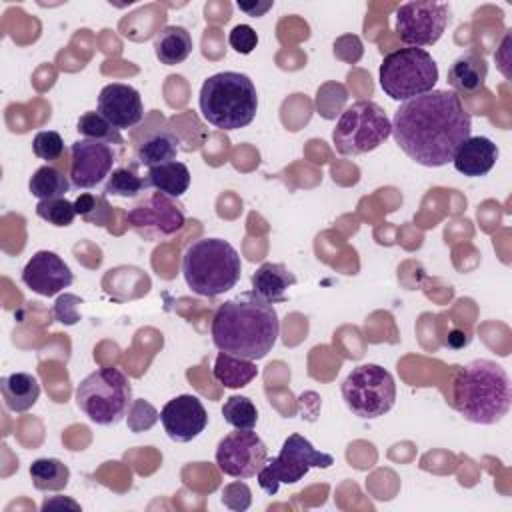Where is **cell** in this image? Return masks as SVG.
<instances>
[{
  "label": "cell",
  "mask_w": 512,
  "mask_h": 512,
  "mask_svg": "<svg viewBox=\"0 0 512 512\" xmlns=\"http://www.w3.org/2000/svg\"><path fill=\"white\" fill-rule=\"evenodd\" d=\"M210 332L212 342L220 352L246 360H260L274 348L280 320L276 308L250 290L240 292L218 306Z\"/></svg>",
  "instance_id": "2"
},
{
  "label": "cell",
  "mask_w": 512,
  "mask_h": 512,
  "mask_svg": "<svg viewBox=\"0 0 512 512\" xmlns=\"http://www.w3.org/2000/svg\"><path fill=\"white\" fill-rule=\"evenodd\" d=\"M128 226L148 242H160L178 234L186 224L184 206L178 198L148 190L128 212Z\"/></svg>",
  "instance_id": "11"
},
{
  "label": "cell",
  "mask_w": 512,
  "mask_h": 512,
  "mask_svg": "<svg viewBox=\"0 0 512 512\" xmlns=\"http://www.w3.org/2000/svg\"><path fill=\"white\" fill-rule=\"evenodd\" d=\"M72 182L70 176H66L62 170L56 166H40L28 182V190L32 196L38 200H52V198H64L66 192L70 190Z\"/></svg>",
  "instance_id": "27"
},
{
  "label": "cell",
  "mask_w": 512,
  "mask_h": 512,
  "mask_svg": "<svg viewBox=\"0 0 512 512\" xmlns=\"http://www.w3.org/2000/svg\"><path fill=\"white\" fill-rule=\"evenodd\" d=\"M488 76L486 60L476 52L460 54L448 68V84L456 94H476L484 88Z\"/></svg>",
  "instance_id": "19"
},
{
  "label": "cell",
  "mask_w": 512,
  "mask_h": 512,
  "mask_svg": "<svg viewBox=\"0 0 512 512\" xmlns=\"http://www.w3.org/2000/svg\"><path fill=\"white\" fill-rule=\"evenodd\" d=\"M76 130L88 138V140H98V142H106L118 150L124 148V138L120 134L118 128H114L102 114L98 112H86L80 116Z\"/></svg>",
  "instance_id": "29"
},
{
  "label": "cell",
  "mask_w": 512,
  "mask_h": 512,
  "mask_svg": "<svg viewBox=\"0 0 512 512\" xmlns=\"http://www.w3.org/2000/svg\"><path fill=\"white\" fill-rule=\"evenodd\" d=\"M52 506H72V510H80V504H76L74 500H68V498H60L56 504L54 502H44L42 504V510H48V508H52Z\"/></svg>",
  "instance_id": "39"
},
{
  "label": "cell",
  "mask_w": 512,
  "mask_h": 512,
  "mask_svg": "<svg viewBox=\"0 0 512 512\" xmlns=\"http://www.w3.org/2000/svg\"><path fill=\"white\" fill-rule=\"evenodd\" d=\"M334 464L332 454L316 450L310 440L300 434H290L280 454L272 460H266L258 470V484L266 494H276L280 484H294L302 480L310 468H330Z\"/></svg>",
  "instance_id": "10"
},
{
  "label": "cell",
  "mask_w": 512,
  "mask_h": 512,
  "mask_svg": "<svg viewBox=\"0 0 512 512\" xmlns=\"http://www.w3.org/2000/svg\"><path fill=\"white\" fill-rule=\"evenodd\" d=\"M448 12L444 2H406L396 8V32L408 46H432L446 30Z\"/></svg>",
  "instance_id": "12"
},
{
  "label": "cell",
  "mask_w": 512,
  "mask_h": 512,
  "mask_svg": "<svg viewBox=\"0 0 512 512\" xmlns=\"http://www.w3.org/2000/svg\"><path fill=\"white\" fill-rule=\"evenodd\" d=\"M268 460V448L252 430H236L226 434L216 446L218 468L232 478L246 480L258 474Z\"/></svg>",
  "instance_id": "13"
},
{
  "label": "cell",
  "mask_w": 512,
  "mask_h": 512,
  "mask_svg": "<svg viewBox=\"0 0 512 512\" xmlns=\"http://www.w3.org/2000/svg\"><path fill=\"white\" fill-rule=\"evenodd\" d=\"M36 214L46 220L52 226L64 228L70 226L74 222L76 216V208L74 202L66 200V198H52V200H38L36 204Z\"/></svg>",
  "instance_id": "32"
},
{
  "label": "cell",
  "mask_w": 512,
  "mask_h": 512,
  "mask_svg": "<svg viewBox=\"0 0 512 512\" xmlns=\"http://www.w3.org/2000/svg\"><path fill=\"white\" fill-rule=\"evenodd\" d=\"M224 420L236 430H252L258 422V410L246 396H230L222 406Z\"/></svg>",
  "instance_id": "30"
},
{
  "label": "cell",
  "mask_w": 512,
  "mask_h": 512,
  "mask_svg": "<svg viewBox=\"0 0 512 512\" xmlns=\"http://www.w3.org/2000/svg\"><path fill=\"white\" fill-rule=\"evenodd\" d=\"M212 374L226 388H244L258 376V368H256L254 360H246V358L232 356L228 352H220L214 360Z\"/></svg>",
  "instance_id": "24"
},
{
  "label": "cell",
  "mask_w": 512,
  "mask_h": 512,
  "mask_svg": "<svg viewBox=\"0 0 512 512\" xmlns=\"http://www.w3.org/2000/svg\"><path fill=\"white\" fill-rule=\"evenodd\" d=\"M0 390H2L4 406L16 414L28 412L40 396V384L28 372H12L4 376L0 380Z\"/></svg>",
  "instance_id": "21"
},
{
  "label": "cell",
  "mask_w": 512,
  "mask_h": 512,
  "mask_svg": "<svg viewBox=\"0 0 512 512\" xmlns=\"http://www.w3.org/2000/svg\"><path fill=\"white\" fill-rule=\"evenodd\" d=\"M342 398L354 416L364 420L380 418L394 406L396 384L386 368L360 364L342 382Z\"/></svg>",
  "instance_id": "9"
},
{
  "label": "cell",
  "mask_w": 512,
  "mask_h": 512,
  "mask_svg": "<svg viewBox=\"0 0 512 512\" xmlns=\"http://www.w3.org/2000/svg\"><path fill=\"white\" fill-rule=\"evenodd\" d=\"M250 502H252V494L244 482H232L222 490V504L230 510L242 512L250 506Z\"/></svg>",
  "instance_id": "35"
},
{
  "label": "cell",
  "mask_w": 512,
  "mask_h": 512,
  "mask_svg": "<svg viewBox=\"0 0 512 512\" xmlns=\"http://www.w3.org/2000/svg\"><path fill=\"white\" fill-rule=\"evenodd\" d=\"M228 42H230V46L238 54H250L256 48V44H258V34H256V30L252 26L238 24V26H234L230 30Z\"/></svg>",
  "instance_id": "36"
},
{
  "label": "cell",
  "mask_w": 512,
  "mask_h": 512,
  "mask_svg": "<svg viewBox=\"0 0 512 512\" xmlns=\"http://www.w3.org/2000/svg\"><path fill=\"white\" fill-rule=\"evenodd\" d=\"M496 160H498V146L490 138L470 136L456 150L452 164L460 174L468 178H480L494 168Z\"/></svg>",
  "instance_id": "18"
},
{
  "label": "cell",
  "mask_w": 512,
  "mask_h": 512,
  "mask_svg": "<svg viewBox=\"0 0 512 512\" xmlns=\"http://www.w3.org/2000/svg\"><path fill=\"white\" fill-rule=\"evenodd\" d=\"M98 114L118 130L134 128L144 118L140 92L130 84H106L98 96Z\"/></svg>",
  "instance_id": "17"
},
{
  "label": "cell",
  "mask_w": 512,
  "mask_h": 512,
  "mask_svg": "<svg viewBox=\"0 0 512 512\" xmlns=\"http://www.w3.org/2000/svg\"><path fill=\"white\" fill-rule=\"evenodd\" d=\"M32 152L46 162H54L64 154V140L54 130H42L32 140Z\"/></svg>",
  "instance_id": "34"
},
{
  "label": "cell",
  "mask_w": 512,
  "mask_h": 512,
  "mask_svg": "<svg viewBox=\"0 0 512 512\" xmlns=\"http://www.w3.org/2000/svg\"><path fill=\"white\" fill-rule=\"evenodd\" d=\"M392 134V120L384 108L372 100H358L348 106L334 130L332 142L342 156H360L376 150Z\"/></svg>",
  "instance_id": "8"
},
{
  "label": "cell",
  "mask_w": 512,
  "mask_h": 512,
  "mask_svg": "<svg viewBox=\"0 0 512 512\" xmlns=\"http://www.w3.org/2000/svg\"><path fill=\"white\" fill-rule=\"evenodd\" d=\"M472 118L452 90H432L400 104L392 118V136L414 162L438 168L452 162L470 138Z\"/></svg>",
  "instance_id": "1"
},
{
  "label": "cell",
  "mask_w": 512,
  "mask_h": 512,
  "mask_svg": "<svg viewBox=\"0 0 512 512\" xmlns=\"http://www.w3.org/2000/svg\"><path fill=\"white\" fill-rule=\"evenodd\" d=\"M148 184L172 198H180L190 188V170L184 162L172 160L154 168H148Z\"/></svg>",
  "instance_id": "25"
},
{
  "label": "cell",
  "mask_w": 512,
  "mask_h": 512,
  "mask_svg": "<svg viewBox=\"0 0 512 512\" xmlns=\"http://www.w3.org/2000/svg\"><path fill=\"white\" fill-rule=\"evenodd\" d=\"M272 0H268V2H238V8L242 10V12H246L248 16H252V18H256V16H262L264 12H268L270 8H272Z\"/></svg>",
  "instance_id": "38"
},
{
  "label": "cell",
  "mask_w": 512,
  "mask_h": 512,
  "mask_svg": "<svg viewBox=\"0 0 512 512\" xmlns=\"http://www.w3.org/2000/svg\"><path fill=\"white\" fill-rule=\"evenodd\" d=\"M158 420H160V414H158V410L150 402H146L144 398L132 400V406H130V410L126 414V424H128V428L132 432L138 434V432L150 430Z\"/></svg>",
  "instance_id": "33"
},
{
  "label": "cell",
  "mask_w": 512,
  "mask_h": 512,
  "mask_svg": "<svg viewBox=\"0 0 512 512\" xmlns=\"http://www.w3.org/2000/svg\"><path fill=\"white\" fill-rule=\"evenodd\" d=\"M138 162L134 166H118L106 178L102 194L120 196V198H136L140 196L148 184V178L138 174Z\"/></svg>",
  "instance_id": "28"
},
{
  "label": "cell",
  "mask_w": 512,
  "mask_h": 512,
  "mask_svg": "<svg viewBox=\"0 0 512 512\" xmlns=\"http://www.w3.org/2000/svg\"><path fill=\"white\" fill-rule=\"evenodd\" d=\"M242 272L240 254L222 238H200L182 256V274L188 288L206 298L232 290Z\"/></svg>",
  "instance_id": "4"
},
{
  "label": "cell",
  "mask_w": 512,
  "mask_h": 512,
  "mask_svg": "<svg viewBox=\"0 0 512 512\" xmlns=\"http://www.w3.org/2000/svg\"><path fill=\"white\" fill-rule=\"evenodd\" d=\"M160 422L170 440L190 442L208 426V412L196 396L180 394L164 404L160 410Z\"/></svg>",
  "instance_id": "15"
},
{
  "label": "cell",
  "mask_w": 512,
  "mask_h": 512,
  "mask_svg": "<svg viewBox=\"0 0 512 512\" xmlns=\"http://www.w3.org/2000/svg\"><path fill=\"white\" fill-rule=\"evenodd\" d=\"M198 104L202 118L214 128L238 130L254 120L258 92L246 74L218 72L204 80Z\"/></svg>",
  "instance_id": "5"
},
{
  "label": "cell",
  "mask_w": 512,
  "mask_h": 512,
  "mask_svg": "<svg viewBox=\"0 0 512 512\" xmlns=\"http://www.w3.org/2000/svg\"><path fill=\"white\" fill-rule=\"evenodd\" d=\"M154 54L166 64H182L192 54V36L184 26H164L154 38Z\"/></svg>",
  "instance_id": "23"
},
{
  "label": "cell",
  "mask_w": 512,
  "mask_h": 512,
  "mask_svg": "<svg viewBox=\"0 0 512 512\" xmlns=\"http://www.w3.org/2000/svg\"><path fill=\"white\" fill-rule=\"evenodd\" d=\"M82 304V298L74 296V294H64L56 300L54 304V316L58 322L66 324V326H72L80 320V314H78V306Z\"/></svg>",
  "instance_id": "37"
},
{
  "label": "cell",
  "mask_w": 512,
  "mask_h": 512,
  "mask_svg": "<svg viewBox=\"0 0 512 512\" xmlns=\"http://www.w3.org/2000/svg\"><path fill=\"white\" fill-rule=\"evenodd\" d=\"M74 280L68 264L50 250H38L22 270V282L40 296H56Z\"/></svg>",
  "instance_id": "16"
},
{
  "label": "cell",
  "mask_w": 512,
  "mask_h": 512,
  "mask_svg": "<svg viewBox=\"0 0 512 512\" xmlns=\"http://www.w3.org/2000/svg\"><path fill=\"white\" fill-rule=\"evenodd\" d=\"M450 402L454 410L472 424L490 426L500 422L512 402L508 372L488 358H476L456 368Z\"/></svg>",
  "instance_id": "3"
},
{
  "label": "cell",
  "mask_w": 512,
  "mask_h": 512,
  "mask_svg": "<svg viewBox=\"0 0 512 512\" xmlns=\"http://www.w3.org/2000/svg\"><path fill=\"white\" fill-rule=\"evenodd\" d=\"M378 78L388 98L406 102L434 90L438 64L424 48L406 46L384 56Z\"/></svg>",
  "instance_id": "6"
},
{
  "label": "cell",
  "mask_w": 512,
  "mask_h": 512,
  "mask_svg": "<svg viewBox=\"0 0 512 512\" xmlns=\"http://www.w3.org/2000/svg\"><path fill=\"white\" fill-rule=\"evenodd\" d=\"M76 214H80L82 220L94 226H106L112 218V206L106 202V194H90L84 192L74 200Z\"/></svg>",
  "instance_id": "31"
},
{
  "label": "cell",
  "mask_w": 512,
  "mask_h": 512,
  "mask_svg": "<svg viewBox=\"0 0 512 512\" xmlns=\"http://www.w3.org/2000/svg\"><path fill=\"white\" fill-rule=\"evenodd\" d=\"M294 284H296L294 272H290L280 262H264L252 274V292L270 304L286 302V290Z\"/></svg>",
  "instance_id": "20"
},
{
  "label": "cell",
  "mask_w": 512,
  "mask_h": 512,
  "mask_svg": "<svg viewBox=\"0 0 512 512\" xmlns=\"http://www.w3.org/2000/svg\"><path fill=\"white\" fill-rule=\"evenodd\" d=\"M30 478L40 492H60L68 486L70 468L58 458H38L30 464Z\"/></svg>",
  "instance_id": "26"
},
{
  "label": "cell",
  "mask_w": 512,
  "mask_h": 512,
  "mask_svg": "<svg viewBox=\"0 0 512 512\" xmlns=\"http://www.w3.org/2000/svg\"><path fill=\"white\" fill-rule=\"evenodd\" d=\"M76 404L100 426L118 424L132 406L130 380L118 368H98L78 384Z\"/></svg>",
  "instance_id": "7"
},
{
  "label": "cell",
  "mask_w": 512,
  "mask_h": 512,
  "mask_svg": "<svg viewBox=\"0 0 512 512\" xmlns=\"http://www.w3.org/2000/svg\"><path fill=\"white\" fill-rule=\"evenodd\" d=\"M180 152V138L170 130H154L150 132L136 150V162L146 168H154L166 162L176 160Z\"/></svg>",
  "instance_id": "22"
},
{
  "label": "cell",
  "mask_w": 512,
  "mask_h": 512,
  "mask_svg": "<svg viewBox=\"0 0 512 512\" xmlns=\"http://www.w3.org/2000/svg\"><path fill=\"white\" fill-rule=\"evenodd\" d=\"M118 148L98 140H76L70 146V182L78 190L98 186L110 176L114 164L120 158Z\"/></svg>",
  "instance_id": "14"
}]
</instances>
